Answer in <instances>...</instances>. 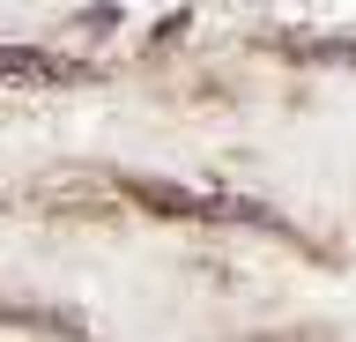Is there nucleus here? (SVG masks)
<instances>
[{"instance_id":"nucleus-2","label":"nucleus","mask_w":356,"mask_h":342,"mask_svg":"<svg viewBox=\"0 0 356 342\" xmlns=\"http://www.w3.org/2000/svg\"><path fill=\"white\" fill-rule=\"evenodd\" d=\"M97 68L82 60H60V52H38V45H0V82H38V90H60V82H89Z\"/></svg>"},{"instance_id":"nucleus-1","label":"nucleus","mask_w":356,"mask_h":342,"mask_svg":"<svg viewBox=\"0 0 356 342\" xmlns=\"http://www.w3.org/2000/svg\"><path fill=\"white\" fill-rule=\"evenodd\" d=\"M127 201L149 208V216H171V224H208V216H222L216 194H200V186H171V179H127Z\"/></svg>"}]
</instances>
